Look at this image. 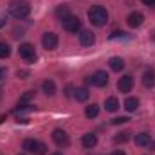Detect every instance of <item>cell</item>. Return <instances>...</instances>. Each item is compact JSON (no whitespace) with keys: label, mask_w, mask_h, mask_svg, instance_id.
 I'll return each instance as SVG.
<instances>
[{"label":"cell","mask_w":155,"mask_h":155,"mask_svg":"<svg viewBox=\"0 0 155 155\" xmlns=\"http://www.w3.org/2000/svg\"><path fill=\"white\" fill-rule=\"evenodd\" d=\"M87 15H88L90 24L96 25V27H103L108 22V13H107V9L103 5H92Z\"/></svg>","instance_id":"6da1fadb"},{"label":"cell","mask_w":155,"mask_h":155,"mask_svg":"<svg viewBox=\"0 0 155 155\" xmlns=\"http://www.w3.org/2000/svg\"><path fill=\"white\" fill-rule=\"evenodd\" d=\"M9 11H11V15L15 16V18H27L29 16V13H31V5L27 4V2H13L11 4V7H9Z\"/></svg>","instance_id":"7a4b0ae2"},{"label":"cell","mask_w":155,"mask_h":155,"mask_svg":"<svg viewBox=\"0 0 155 155\" xmlns=\"http://www.w3.org/2000/svg\"><path fill=\"white\" fill-rule=\"evenodd\" d=\"M24 150L29 152V153H35V155H45L47 153V146L43 143H40L36 139H25L24 141Z\"/></svg>","instance_id":"3957f363"},{"label":"cell","mask_w":155,"mask_h":155,"mask_svg":"<svg viewBox=\"0 0 155 155\" xmlns=\"http://www.w3.org/2000/svg\"><path fill=\"white\" fill-rule=\"evenodd\" d=\"M87 83H90V85H94V87L103 88V87H107V85H108V74H107L105 71H97V72H94L92 76L87 78Z\"/></svg>","instance_id":"277c9868"},{"label":"cell","mask_w":155,"mask_h":155,"mask_svg":"<svg viewBox=\"0 0 155 155\" xmlns=\"http://www.w3.org/2000/svg\"><path fill=\"white\" fill-rule=\"evenodd\" d=\"M61 25L67 33H79L81 31V20L78 16H67L65 20H61Z\"/></svg>","instance_id":"5b68a950"},{"label":"cell","mask_w":155,"mask_h":155,"mask_svg":"<svg viewBox=\"0 0 155 155\" xmlns=\"http://www.w3.org/2000/svg\"><path fill=\"white\" fill-rule=\"evenodd\" d=\"M18 54L25 61H36V51H35L33 43H22L20 49H18Z\"/></svg>","instance_id":"8992f818"},{"label":"cell","mask_w":155,"mask_h":155,"mask_svg":"<svg viewBox=\"0 0 155 155\" xmlns=\"http://www.w3.org/2000/svg\"><path fill=\"white\" fill-rule=\"evenodd\" d=\"M52 141H54L56 146H60V148H67V146L71 144V139H69L67 132L61 130V128H56V130L52 132Z\"/></svg>","instance_id":"52a82bcc"},{"label":"cell","mask_w":155,"mask_h":155,"mask_svg":"<svg viewBox=\"0 0 155 155\" xmlns=\"http://www.w3.org/2000/svg\"><path fill=\"white\" fill-rule=\"evenodd\" d=\"M41 45H43V49H47V51L56 49V47H58V35H54V33H43V36H41Z\"/></svg>","instance_id":"ba28073f"},{"label":"cell","mask_w":155,"mask_h":155,"mask_svg":"<svg viewBox=\"0 0 155 155\" xmlns=\"http://www.w3.org/2000/svg\"><path fill=\"white\" fill-rule=\"evenodd\" d=\"M132 87H134V78L130 76V74H124L123 78H119V81H117V90L119 92L126 94V92L132 90Z\"/></svg>","instance_id":"9c48e42d"},{"label":"cell","mask_w":155,"mask_h":155,"mask_svg":"<svg viewBox=\"0 0 155 155\" xmlns=\"http://www.w3.org/2000/svg\"><path fill=\"white\" fill-rule=\"evenodd\" d=\"M143 22H144V16H143V13H139V11L130 13L128 18H126V24H128L130 27H141Z\"/></svg>","instance_id":"30bf717a"},{"label":"cell","mask_w":155,"mask_h":155,"mask_svg":"<svg viewBox=\"0 0 155 155\" xmlns=\"http://www.w3.org/2000/svg\"><path fill=\"white\" fill-rule=\"evenodd\" d=\"M94 41H96V36L92 31H79V43L83 47H90L94 45Z\"/></svg>","instance_id":"8fae6325"},{"label":"cell","mask_w":155,"mask_h":155,"mask_svg":"<svg viewBox=\"0 0 155 155\" xmlns=\"http://www.w3.org/2000/svg\"><path fill=\"white\" fill-rule=\"evenodd\" d=\"M143 85H144L146 88H152L155 85V71L153 69L144 71V74H143Z\"/></svg>","instance_id":"7c38bea8"},{"label":"cell","mask_w":155,"mask_h":155,"mask_svg":"<svg viewBox=\"0 0 155 155\" xmlns=\"http://www.w3.org/2000/svg\"><path fill=\"white\" fill-rule=\"evenodd\" d=\"M81 144H83L85 148H94V146L97 144V135H96V134H85V135L81 137Z\"/></svg>","instance_id":"4fadbf2b"},{"label":"cell","mask_w":155,"mask_h":155,"mask_svg":"<svg viewBox=\"0 0 155 155\" xmlns=\"http://www.w3.org/2000/svg\"><path fill=\"white\" fill-rule=\"evenodd\" d=\"M41 88H43V92H45L47 96H54V94H56V83H54L52 79H45V81L41 83Z\"/></svg>","instance_id":"5bb4252c"},{"label":"cell","mask_w":155,"mask_h":155,"mask_svg":"<svg viewBox=\"0 0 155 155\" xmlns=\"http://www.w3.org/2000/svg\"><path fill=\"white\" fill-rule=\"evenodd\" d=\"M152 143V139H150V134H146V132H141V134H137L135 135V144L137 146H148Z\"/></svg>","instance_id":"9a60e30c"},{"label":"cell","mask_w":155,"mask_h":155,"mask_svg":"<svg viewBox=\"0 0 155 155\" xmlns=\"http://www.w3.org/2000/svg\"><path fill=\"white\" fill-rule=\"evenodd\" d=\"M110 69L114 71V72H121L123 69H124V61H123V58H117V56H114V58H110Z\"/></svg>","instance_id":"2e32d148"},{"label":"cell","mask_w":155,"mask_h":155,"mask_svg":"<svg viewBox=\"0 0 155 155\" xmlns=\"http://www.w3.org/2000/svg\"><path fill=\"white\" fill-rule=\"evenodd\" d=\"M88 96H90V92H88L85 87H79V88L74 90V97H76L78 101H81V103H83V101H87V99H88Z\"/></svg>","instance_id":"e0dca14e"},{"label":"cell","mask_w":155,"mask_h":155,"mask_svg":"<svg viewBox=\"0 0 155 155\" xmlns=\"http://www.w3.org/2000/svg\"><path fill=\"white\" fill-rule=\"evenodd\" d=\"M105 108H107V112H116L117 108H119L117 97H107L105 99Z\"/></svg>","instance_id":"ac0fdd59"},{"label":"cell","mask_w":155,"mask_h":155,"mask_svg":"<svg viewBox=\"0 0 155 155\" xmlns=\"http://www.w3.org/2000/svg\"><path fill=\"white\" fill-rule=\"evenodd\" d=\"M56 16H58L60 20H65L67 16H71V11H69V5H65V4H61V5H58V7H56Z\"/></svg>","instance_id":"d6986e66"},{"label":"cell","mask_w":155,"mask_h":155,"mask_svg":"<svg viewBox=\"0 0 155 155\" xmlns=\"http://www.w3.org/2000/svg\"><path fill=\"white\" fill-rule=\"evenodd\" d=\"M124 108H126L128 112H135V110L139 108V99H137V97H128V99L124 101Z\"/></svg>","instance_id":"ffe728a7"},{"label":"cell","mask_w":155,"mask_h":155,"mask_svg":"<svg viewBox=\"0 0 155 155\" xmlns=\"http://www.w3.org/2000/svg\"><path fill=\"white\" fill-rule=\"evenodd\" d=\"M97 114H99V105H96V103H92V105H88V107L85 108V116L88 117V119L97 117Z\"/></svg>","instance_id":"44dd1931"},{"label":"cell","mask_w":155,"mask_h":155,"mask_svg":"<svg viewBox=\"0 0 155 155\" xmlns=\"http://www.w3.org/2000/svg\"><path fill=\"white\" fill-rule=\"evenodd\" d=\"M33 97H35V92H33V90H27L25 94H22V96H20V99H18V105H27V103H29Z\"/></svg>","instance_id":"7402d4cb"},{"label":"cell","mask_w":155,"mask_h":155,"mask_svg":"<svg viewBox=\"0 0 155 155\" xmlns=\"http://www.w3.org/2000/svg\"><path fill=\"white\" fill-rule=\"evenodd\" d=\"M9 54H11V47H9V43L0 41V58H2V60H4V58H9Z\"/></svg>","instance_id":"603a6c76"},{"label":"cell","mask_w":155,"mask_h":155,"mask_svg":"<svg viewBox=\"0 0 155 155\" xmlns=\"http://www.w3.org/2000/svg\"><path fill=\"white\" fill-rule=\"evenodd\" d=\"M130 139V132H121V134H116V137H114V143H126Z\"/></svg>","instance_id":"cb8c5ba5"},{"label":"cell","mask_w":155,"mask_h":155,"mask_svg":"<svg viewBox=\"0 0 155 155\" xmlns=\"http://www.w3.org/2000/svg\"><path fill=\"white\" fill-rule=\"evenodd\" d=\"M126 121H130L128 117H116V119H112V124H124Z\"/></svg>","instance_id":"d4e9b609"},{"label":"cell","mask_w":155,"mask_h":155,"mask_svg":"<svg viewBox=\"0 0 155 155\" xmlns=\"http://www.w3.org/2000/svg\"><path fill=\"white\" fill-rule=\"evenodd\" d=\"M144 5H155V0H141Z\"/></svg>","instance_id":"484cf974"},{"label":"cell","mask_w":155,"mask_h":155,"mask_svg":"<svg viewBox=\"0 0 155 155\" xmlns=\"http://www.w3.org/2000/svg\"><path fill=\"white\" fill-rule=\"evenodd\" d=\"M27 76V71H18V78H24Z\"/></svg>","instance_id":"4316f807"},{"label":"cell","mask_w":155,"mask_h":155,"mask_svg":"<svg viewBox=\"0 0 155 155\" xmlns=\"http://www.w3.org/2000/svg\"><path fill=\"white\" fill-rule=\"evenodd\" d=\"M5 78V69H0V79Z\"/></svg>","instance_id":"83f0119b"},{"label":"cell","mask_w":155,"mask_h":155,"mask_svg":"<svg viewBox=\"0 0 155 155\" xmlns=\"http://www.w3.org/2000/svg\"><path fill=\"white\" fill-rule=\"evenodd\" d=\"M4 25H5V18H0V29H2Z\"/></svg>","instance_id":"f1b7e54d"},{"label":"cell","mask_w":155,"mask_h":155,"mask_svg":"<svg viewBox=\"0 0 155 155\" xmlns=\"http://www.w3.org/2000/svg\"><path fill=\"white\" fill-rule=\"evenodd\" d=\"M112 155H126V153H124V152H121V150H117V152H114Z\"/></svg>","instance_id":"f546056e"},{"label":"cell","mask_w":155,"mask_h":155,"mask_svg":"<svg viewBox=\"0 0 155 155\" xmlns=\"http://www.w3.org/2000/svg\"><path fill=\"white\" fill-rule=\"evenodd\" d=\"M4 121H5V114H2V116H0V124H2Z\"/></svg>","instance_id":"4dcf8cb0"},{"label":"cell","mask_w":155,"mask_h":155,"mask_svg":"<svg viewBox=\"0 0 155 155\" xmlns=\"http://www.w3.org/2000/svg\"><path fill=\"white\" fill-rule=\"evenodd\" d=\"M148 146H150V148H152V150H155V143H150V144H148Z\"/></svg>","instance_id":"1f68e13d"},{"label":"cell","mask_w":155,"mask_h":155,"mask_svg":"<svg viewBox=\"0 0 155 155\" xmlns=\"http://www.w3.org/2000/svg\"><path fill=\"white\" fill-rule=\"evenodd\" d=\"M52 155H63V153H52Z\"/></svg>","instance_id":"d6a6232c"},{"label":"cell","mask_w":155,"mask_h":155,"mask_svg":"<svg viewBox=\"0 0 155 155\" xmlns=\"http://www.w3.org/2000/svg\"><path fill=\"white\" fill-rule=\"evenodd\" d=\"M18 155H25V153H18Z\"/></svg>","instance_id":"836d02e7"}]
</instances>
